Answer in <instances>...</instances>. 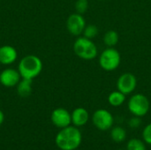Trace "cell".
<instances>
[{
  "label": "cell",
  "mask_w": 151,
  "mask_h": 150,
  "mask_svg": "<svg viewBox=\"0 0 151 150\" xmlns=\"http://www.w3.org/2000/svg\"><path fill=\"white\" fill-rule=\"evenodd\" d=\"M150 1H151V0H150Z\"/></svg>",
  "instance_id": "cb8c5ba5"
},
{
  "label": "cell",
  "mask_w": 151,
  "mask_h": 150,
  "mask_svg": "<svg viewBox=\"0 0 151 150\" xmlns=\"http://www.w3.org/2000/svg\"><path fill=\"white\" fill-rule=\"evenodd\" d=\"M100 1H103V0H100Z\"/></svg>",
  "instance_id": "603a6c76"
},
{
  "label": "cell",
  "mask_w": 151,
  "mask_h": 150,
  "mask_svg": "<svg viewBox=\"0 0 151 150\" xmlns=\"http://www.w3.org/2000/svg\"><path fill=\"white\" fill-rule=\"evenodd\" d=\"M92 122L98 130L108 131L113 126L114 118L109 111L105 109H99L93 113Z\"/></svg>",
  "instance_id": "8992f818"
},
{
  "label": "cell",
  "mask_w": 151,
  "mask_h": 150,
  "mask_svg": "<svg viewBox=\"0 0 151 150\" xmlns=\"http://www.w3.org/2000/svg\"><path fill=\"white\" fill-rule=\"evenodd\" d=\"M86 26H87L86 20L84 17L82 16V14L76 12V13L71 14L67 18L66 28L68 32L73 35H75V36L81 35L83 33Z\"/></svg>",
  "instance_id": "ba28073f"
},
{
  "label": "cell",
  "mask_w": 151,
  "mask_h": 150,
  "mask_svg": "<svg viewBox=\"0 0 151 150\" xmlns=\"http://www.w3.org/2000/svg\"><path fill=\"white\" fill-rule=\"evenodd\" d=\"M127 150H146V145L143 141L134 138L127 142Z\"/></svg>",
  "instance_id": "e0dca14e"
},
{
  "label": "cell",
  "mask_w": 151,
  "mask_h": 150,
  "mask_svg": "<svg viewBox=\"0 0 151 150\" xmlns=\"http://www.w3.org/2000/svg\"><path fill=\"white\" fill-rule=\"evenodd\" d=\"M142 124V120H141V118L140 117H136V116H134L128 122V125L131 128H138Z\"/></svg>",
  "instance_id": "44dd1931"
},
{
  "label": "cell",
  "mask_w": 151,
  "mask_h": 150,
  "mask_svg": "<svg viewBox=\"0 0 151 150\" xmlns=\"http://www.w3.org/2000/svg\"><path fill=\"white\" fill-rule=\"evenodd\" d=\"M81 133L76 126H66L57 134L56 144L61 150H75L81 146Z\"/></svg>",
  "instance_id": "6da1fadb"
},
{
  "label": "cell",
  "mask_w": 151,
  "mask_h": 150,
  "mask_svg": "<svg viewBox=\"0 0 151 150\" xmlns=\"http://www.w3.org/2000/svg\"><path fill=\"white\" fill-rule=\"evenodd\" d=\"M137 87L136 77L130 72H125L121 74L117 80L118 90L127 95L132 94Z\"/></svg>",
  "instance_id": "52a82bcc"
},
{
  "label": "cell",
  "mask_w": 151,
  "mask_h": 150,
  "mask_svg": "<svg viewBox=\"0 0 151 150\" xmlns=\"http://www.w3.org/2000/svg\"><path fill=\"white\" fill-rule=\"evenodd\" d=\"M18 52L16 49L11 45H4L0 47V64L8 65L16 61Z\"/></svg>",
  "instance_id": "8fae6325"
},
{
  "label": "cell",
  "mask_w": 151,
  "mask_h": 150,
  "mask_svg": "<svg viewBox=\"0 0 151 150\" xmlns=\"http://www.w3.org/2000/svg\"><path fill=\"white\" fill-rule=\"evenodd\" d=\"M72 117V123L76 127H81L85 126L88 119H89V114L88 111L82 107H78L71 114Z\"/></svg>",
  "instance_id": "7c38bea8"
},
{
  "label": "cell",
  "mask_w": 151,
  "mask_h": 150,
  "mask_svg": "<svg viewBox=\"0 0 151 150\" xmlns=\"http://www.w3.org/2000/svg\"><path fill=\"white\" fill-rule=\"evenodd\" d=\"M4 115L2 112V111H0V125L4 122Z\"/></svg>",
  "instance_id": "7402d4cb"
},
{
  "label": "cell",
  "mask_w": 151,
  "mask_h": 150,
  "mask_svg": "<svg viewBox=\"0 0 151 150\" xmlns=\"http://www.w3.org/2000/svg\"><path fill=\"white\" fill-rule=\"evenodd\" d=\"M111 137L115 142H122L127 138V132L121 126H115L111 131Z\"/></svg>",
  "instance_id": "2e32d148"
},
{
  "label": "cell",
  "mask_w": 151,
  "mask_h": 150,
  "mask_svg": "<svg viewBox=\"0 0 151 150\" xmlns=\"http://www.w3.org/2000/svg\"><path fill=\"white\" fill-rule=\"evenodd\" d=\"M119 34L115 30H108L104 35V42L107 47H114L119 42Z\"/></svg>",
  "instance_id": "9a60e30c"
},
{
  "label": "cell",
  "mask_w": 151,
  "mask_h": 150,
  "mask_svg": "<svg viewBox=\"0 0 151 150\" xmlns=\"http://www.w3.org/2000/svg\"><path fill=\"white\" fill-rule=\"evenodd\" d=\"M82 34H83L84 37H86L88 39H90V40H93L98 34V27L96 25H93V24L88 25V26L85 27L84 31H83Z\"/></svg>",
  "instance_id": "ac0fdd59"
},
{
  "label": "cell",
  "mask_w": 151,
  "mask_h": 150,
  "mask_svg": "<svg viewBox=\"0 0 151 150\" xmlns=\"http://www.w3.org/2000/svg\"><path fill=\"white\" fill-rule=\"evenodd\" d=\"M127 107L134 116L142 118L149 112L150 103L146 95L142 94H135L130 97Z\"/></svg>",
  "instance_id": "5b68a950"
},
{
  "label": "cell",
  "mask_w": 151,
  "mask_h": 150,
  "mask_svg": "<svg viewBox=\"0 0 151 150\" xmlns=\"http://www.w3.org/2000/svg\"><path fill=\"white\" fill-rule=\"evenodd\" d=\"M42 70V62L35 55H27L21 58L19 63L18 71L21 78L27 80H34L36 78Z\"/></svg>",
  "instance_id": "7a4b0ae2"
},
{
  "label": "cell",
  "mask_w": 151,
  "mask_h": 150,
  "mask_svg": "<svg viewBox=\"0 0 151 150\" xmlns=\"http://www.w3.org/2000/svg\"><path fill=\"white\" fill-rule=\"evenodd\" d=\"M142 139L143 141L149 145H151V123L147 125L142 132Z\"/></svg>",
  "instance_id": "ffe728a7"
},
{
  "label": "cell",
  "mask_w": 151,
  "mask_h": 150,
  "mask_svg": "<svg viewBox=\"0 0 151 150\" xmlns=\"http://www.w3.org/2000/svg\"><path fill=\"white\" fill-rule=\"evenodd\" d=\"M121 62L120 53L114 47H107L99 57V65L107 72L116 70Z\"/></svg>",
  "instance_id": "277c9868"
},
{
  "label": "cell",
  "mask_w": 151,
  "mask_h": 150,
  "mask_svg": "<svg viewBox=\"0 0 151 150\" xmlns=\"http://www.w3.org/2000/svg\"><path fill=\"white\" fill-rule=\"evenodd\" d=\"M21 76L18 69L6 68L0 73V83L6 88H13L18 85Z\"/></svg>",
  "instance_id": "9c48e42d"
},
{
  "label": "cell",
  "mask_w": 151,
  "mask_h": 150,
  "mask_svg": "<svg viewBox=\"0 0 151 150\" xmlns=\"http://www.w3.org/2000/svg\"><path fill=\"white\" fill-rule=\"evenodd\" d=\"M32 82H33L32 80L21 78V80L16 86L18 95L21 97L29 96L32 93Z\"/></svg>",
  "instance_id": "4fadbf2b"
},
{
  "label": "cell",
  "mask_w": 151,
  "mask_h": 150,
  "mask_svg": "<svg viewBox=\"0 0 151 150\" xmlns=\"http://www.w3.org/2000/svg\"><path fill=\"white\" fill-rule=\"evenodd\" d=\"M51 121L54 126L62 129L70 126L72 123V117L67 110L57 108L51 113Z\"/></svg>",
  "instance_id": "30bf717a"
},
{
  "label": "cell",
  "mask_w": 151,
  "mask_h": 150,
  "mask_svg": "<svg viewBox=\"0 0 151 150\" xmlns=\"http://www.w3.org/2000/svg\"><path fill=\"white\" fill-rule=\"evenodd\" d=\"M125 101H126V95H124L119 90L112 91L108 96V102L113 107H119L122 105Z\"/></svg>",
  "instance_id": "5bb4252c"
},
{
  "label": "cell",
  "mask_w": 151,
  "mask_h": 150,
  "mask_svg": "<svg viewBox=\"0 0 151 150\" xmlns=\"http://www.w3.org/2000/svg\"><path fill=\"white\" fill-rule=\"evenodd\" d=\"M88 0H77L75 2V10L77 13L83 14L88 11Z\"/></svg>",
  "instance_id": "d6986e66"
},
{
  "label": "cell",
  "mask_w": 151,
  "mask_h": 150,
  "mask_svg": "<svg viewBox=\"0 0 151 150\" xmlns=\"http://www.w3.org/2000/svg\"><path fill=\"white\" fill-rule=\"evenodd\" d=\"M73 51L77 57L84 60H93L96 57L98 53L97 47L94 42L84 36L78 37L75 40Z\"/></svg>",
  "instance_id": "3957f363"
}]
</instances>
